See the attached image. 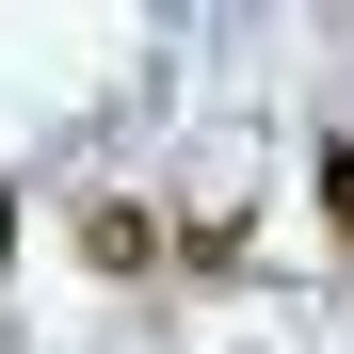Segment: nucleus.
Segmentation results:
<instances>
[{"mask_svg":"<svg viewBox=\"0 0 354 354\" xmlns=\"http://www.w3.org/2000/svg\"><path fill=\"white\" fill-rule=\"evenodd\" d=\"M81 258H97V274H161V258H177V225H161L145 194H97V209H81Z\"/></svg>","mask_w":354,"mask_h":354,"instance_id":"obj_1","label":"nucleus"},{"mask_svg":"<svg viewBox=\"0 0 354 354\" xmlns=\"http://www.w3.org/2000/svg\"><path fill=\"white\" fill-rule=\"evenodd\" d=\"M322 225L354 242V145H322Z\"/></svg>","mask_w":354,"mask_h":354,"instance_id":"obj_2","label":"nucleus"},{"mask_svg":"<svg viewBox=\"0 0 354 354\" xmlns=\"http://www.w3.org/2000/svg\"><path fill=\"white\" fill-rule=\"evenodd\" d=\"M0 258H17V194H0Z\"/></svg>","mask_w":354,"mask_h":354,"instance_id":"obj_3","label":"nucleus"}]
</instances>
